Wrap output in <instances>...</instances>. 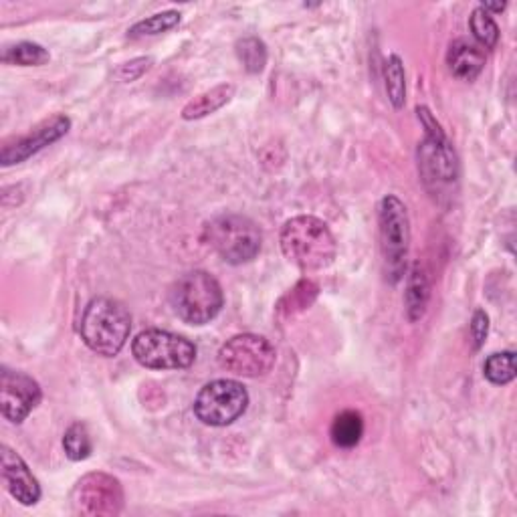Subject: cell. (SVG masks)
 <instances>
[{"label": "cell", "mask_w": 517, "mask_h": 517, "mask_svg": "<svg viewBox=\"0 0 517 517\" xmlns=\"http://www.w3.org/2000/svg\"><path fill=\"white\" fill-rule=\"evenodd\" d=\"M202 239L223 261L243 265L253 261L261 251V231L249 217L221 215L206 223Z\"/></svg>", "instance_id": "5b68a950"}, {"label": "cell", "mask_w": 517, "mask_h": 517, "mask_svg": "<svg viewBox=\"0 0 517 517\" xmlns=\"http://www.w3.org/2000/svg\"><path fill=\"white\" fill-rule=\"evenodd\" d=\"M447 65L457 79L473 81L485 67V53L479 45L467 39H459L451 43L447 51Z\"/></svg>", "instance_id": "5bb4252c"}, {"label": "cell", "mask_w": 517, "mask_h": 517, "mask_svg": "<svg viewBox=\"0 0 517 517\" xmlns=\"http://www.w3.org/2000/svg\"><path fill=\"white\" fill-rule=\"evenodd\" d=\"M515 372L517 370H515V354L513 352L491 354L483 364V376L495 386H505V384L513 382Z\"/></svg>", "instance_id": "44dd1931"}, {"label": "cell", "mask_w": 517, "mask_h": 517, "mask_svg": "<svg viewBox=\"0 0 517 517\" xmlns=\"http://www.w3.org/2000/svg\"><path fill=\"white\" fill-rule=\"evenodd\" d=\"M132 332L128 307L112 297H95L87 303L79 322V334L85 346L106 358L118 356Z\"/></svg>", "instance_id": "7a4b0ae2"}, {"label": "cell", "mask_w": 517, "mask_h": 517, "mask_svg": "<svg viewBox=\"0 0 517 517\" xmlns=\"http://www.w3.org/2000/svg\"><path fill=\"white\" fill-rule=\"evenodd\" d=\"M77 513L89 517H112L124 509L122 483L108 473H87L73 491Z\"/></svg>", "instance_id": "30bf717a"}, {"label": "cell", "mask_w": 517, "mask_h": 517, "mask_svg": "<svg viewBox=\"0 0 517 517\" xmlns=\"http://www.w3.org/2000/svg\"><path fill=\"white\" fill-rule=\"evenodd\" d=\"M0 461H3V479L9 493L21 505H37L41 499V485L31 473L29 465L23 461V457L11 447L3 445Z\"/></svg>", "instance_id": "4fadbf2b"}, {"label": "cell", "mask_w": 517, "mask_h": 517, "mask_svg": "<svg viewBox=\"0 0 517 517\" xmlns=\"http://www.w3.org/2000/svg\"><path fill=\"white\" fill-rule=\"evenodd\" d=\"M235 91L237 87L233 83H221V85H215L213 89H206L204 93L196 95L186 103L182 110V120L186 122L202 120L206 116L219 112L235 97Z\"/></svg>", "instance_id": "2e32d148"}, {"label": "cell", "mask_w": 517, "mask_h": 517, "mask_svg": "<svg viewBox=\"0 0 517 517\" xmlns=\"http://www.w3.org/2000/svg\"><path fill=\"white\" fill-rule=\"evenodd\" d=\"M281 251L289 263L303 273L328 269L336 255L338 243L328 225L316 217H293L279 235Z\"/></svg>", "instance_id": "6da1fadb"}, {"label": "cell", "mask_w": 517, "mask_h": 517, "mask_svg": "<svg viewBox=\"0 0 517 517\" xmlns=\"http://www.w3.org/2000/svg\"><path fill=\"white\" fill-rule=\"evenodd\" d=\"M318 291H320V287L314 281L303 279L281 299L279 309H281V312L291 314V316L297 314V312H303V309H307L309 305L316 301Z\"/></svg>", "instance_id": "7402d4cb"}, {"label": "cell", "mask_w": 517, "mask_h": 517, "mask_svg": "<svg viewBox=\"0 0 517 517\" xmlns=\"http://www.w3.org/2000/svg\"><path fill=\"white\" fill-rule=\"evenodd\" d=\"M378 221L384 273L394 285L406 273V257L410 247V219L404 202L394 194H386L380 200Z\"/></svg>", "instance_id": "8992f818"}, {"label": "cell", "mask_w": 517, "mask_h": 517, "mask_svg": "<svg viewBox=\"0 0 517 517\" xmlns=\"http://www.w3.org/2000/svg\"><path fill=\"white\" fill-rule=\"evenodd\" d=\"M136 362L148 370H184L196 360V346L172 332L144 330L132 342Z\"/></svg>", "instance_id": "ba28073f"}, {"label": "cell", "mask_w": 517, "mask_h": 517, "mask_svg": "<svg viewBox=\"0 0 517 517\" xmlns=\"http://www.w3.org/2000/svg\"><path fill=\"white\" fill-rule=\"evenodd\" d=\"M469 27H471V33H473L475 41L481 47H485V49H495L497 47V43H499V27H497V23L493 21V17L487 11L477 7L471 13Z\"/></svg>", "instance_id": "d4e9b609"}, {"label": "cell", "mask_w": 517, "mask_h": 517, "mask_svg": "<svg viewBox=\"0 0 517 517\" xmlns=\"http://www.w3.org/2000/svg\"><path fill=\"white\" fill-rule=\"evenodd\" d=\"M429 299H431L429 277H427L425 269L419 263H415L408 271L406 291H404V309H406V318L410 324H415L425 318Z\"/></svg>", "instance_id": "9a60e30c"}, {"label": "cell", "mask_w": 517, "mask_h": 517, "mask_svg": "<svg viewBox=\"0 0 517 517\" xmlns=\"http://www.w3.org/2000/svg\"><path fill=\"white\" fill-rule=\"evenodd\" d=\"M332 443L340 449H354L364 437V419L358 410H342L330 427Z\"/></svg>", "instance_id": "e0dca14e"}, {"label": "cell", "mask_w": 517, "mask_h": 517, "mask_svg": "<svg viewBox=\"0 0 517 517\" xmlns=\"http://www.w3.org/2000/svg\"><path fill=\"white\" fill-rule=\"evenodd\" d=\"M417 114L427 134L423 144L419 146V172L425 186L437 194L457 182L459 162L449 138L445 136L441 124L435 120L431 110L419 106Z\"/></svg>", "instance_id": "277c9868"}, {"label": "cell", "mask_w": 517, "mask_h": 517, "mask_svg": "<svg viewBox=\"0 0 517 517\" xmlns=\"http://www.w3.org/2000/svg\"><path fill=\"white\" fill-rule=\"evenodd\" d=\"M49 59H51L49 51L43 45L31 43V41L17 43V45L5 49V53H3V61L7 65H19V67H41V65L49 63Z\"/></svg>", "instance_id": "ac0fdd59"}, {"label": "cell", "mask_w": 517, "mask_h": 517, "mask_svg": "<svg viewBox=\"0 0 517 517\" xmlns=\"http://www.w3.org/2000/svg\"><path fill=\"white\" fill-rule=\"evenodd\" d=\"M69 130H71V120L63 114H57V116L41 122L33 130H29L25 136H19V138L7 142L3 146V152H0V164H3L5 168L21 164V162L29 160L31 156L39 154L41 150H45L47 146L59 142L63 136H67Z\"/></svg>", "instance_id": "7c38bea8"}, {"label": "cell", "mask_w": 517, "mask_h": 517, "mask_svg": "<svg viewBox=\"0 0 517 517\" xmlns=\"http://www.w3.org/2000/svg\"><path fill=\"white\" fill-rule=\"evenodd\" d=\"M489 334V316L483 312V309H477L471 320V340H473V348L479 350Z\"/></svg>", "instance_id": "484cf974"}, {"label": "cell", "mask_w": 517, "mask_h": 517, "mask_svg": "<svg viewBox=\"0 0 517 517\" xmlns=\"http://www.w3.org/2000/svg\"><path fill=\"white\" fill-rule=\"evenodd\" d=\"M150 67H152V59L140 57V59H134V61L122 65V69L118 71V75H120L122 81H136V79L142 77Z\"/></svg>", "instance_id": "4316f807"}, {"label": "cell", "mask_w": 517, "mask_h": 517, "mask_svg": "<svg viewBox=\"0 0 517 517\" xmlns=\"http://www.w3.org/2000/svg\"><path fill=\"white\" fill-rule=\"evenodd\" d=\"M237 57L249 73H261L267 65V47L257 37H245L237 41Z\"/></svg>", "instance_id": "603a6c76"}, {"label": "cell", "mask_w": 517, "mask_h": 517, "mask_svg": "<svg viewBox=\"0 0 517 517\" xmlns=\"http://www.w3.org/2000/svg\"><path fill=\"white\" fill-rule=\"evenodd\" d=\"M273 344L257 334H239L219 350V364L227 372L243 378H261L275 366Z\"/></svg>", "instance_id": "9c48e42d"}, {"label": "cell", "mask_w": 517, "mask_h": 517, "mask_svg": "<svg viewBox=\"0 0 517 517\" xmlns=\"http://www.w3.org/2000/svg\"><path fill=\"white\" fill-rule=\"evenodd\" d=\"M180 25V13L178 11H164L158 15H152L140 23H136L130 31L128 37L130 39H142V37H156L162 33L172 31L174 27Z\"/></svg>", "instance_id": "ffe728a7"}, {"label": "cell", "mask_w": 517, "mask_h": 517, "mask_svg": "<svg viewBox=\"0 0 517 517\" xmlns=\"http://www.w3.org/2000/svg\"><path fill=\"white\" fill-rule=\"evenodd\" d=\"M384 83L386 93L394 110H402L406 101V81H404V65L398 55H390L384 67Z\"/></svg>", "instance_id": "d6986e66"}, {"label": "cell", "mask_w": 517, "mask_h": 517, "mask_svg": "<svg viewBox=\"0 0 517 517\" xmlns=\"http://www.w3.org/2000/svg\"><path fill=\"white\" fill-rule=\"evenodd\" d=\"M249 406V392L237 380H213L204 384L194 400V415L206 427H229Z\"/></svg>", "instance_id": "52a82bcc"}, {"label": "cell", "mask_w": 517, "mask_h": 517, "mask_svg": "<svg viewBox=\"0 0 517 517\" xmlns=\"http://www.w3.org/2000/svg\"><path fill=\"white\" fill-rule=\"evenodd\" d=\"M63 449L71 461H85L93 453V441L83 423H75L67 429L63 437Z\"/></svg>", "instance_id": "cb8c5ba5"}, {"label": "cell", "mask_w": 517, "mask_h": 517, "mask_svg": "<svg viewBox=\"0 0 517 517\" xmlns=\"http://www.w3.org/2000/svg\"><path fill=\"white\" fill-rule=\"evenodd\" d=\"M176 316L190 326L213 322L225 305L221 283L206 271H190L182 275L170 291Z\"/></svg>", "instance_id": "3957f363"}, {"label": "cell", "mask_w": 517, "mask_h": 517, "mask_svg": "<svg viewBox=\"0 0 517 517\" xmlns=\"http://www.w3.org/2000/svg\"><path fill=\"white\" fill-rule=\"evenodd\" d=\"M41 398V386L29 374L9 368L0 372V410L7 421L21 425L37 408Z\"/></svg>", "instance_id": "8fae6325"}]
</instances>
